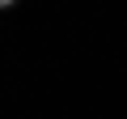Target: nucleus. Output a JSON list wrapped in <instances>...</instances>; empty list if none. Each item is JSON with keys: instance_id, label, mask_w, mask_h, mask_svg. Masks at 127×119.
Returning a JSON list of instances; mask_svg holds the SVG:
<instances>
[{"instance_id": "nucleus-1", "label": "nucleus", "mask_w": 127, "mask_h": 119, "mask_svg": "<svg viewBox=\"0 0 127 119\" xmlns=\"http://www.w3.org/2000/svg\"><path fill=\"white\" fill-rule=\"evenodd\" d=\"M17 4H21V0H0V13H13Z\"/></svg>"}]
</instances>
